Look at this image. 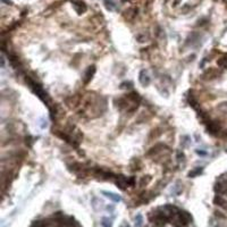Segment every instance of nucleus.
<instances>
[{"label":"nucleus","instance_id":"f257e3e1","mask_svg":"<svg viewBox=\"0 0 227 227\" xmlns=\"http://www.w3.org/2000/svg\"><path fill=\"white\" fill-rule=\"evenodd\" d=\"M26 82L28 83V85H30V87L32 89V91L34 92L35 94H37L39 98H40L42 101H43L44 103H50V98L49 96L47 94V92L42 89V86H41L40 84L37 83L35 81H32L31 78L28 77L26 78Z\"/></svg>","mask_w":227,"mask_h":227},{"label":"nucleus","instance_id":"f03ea898","mask_svg":"<svg viewBox=\"0 0 227 227\" xmlns=\"http://www.w3.org/2000/svg\"><path fill=\"white\" fill-rule=\"evenodd\" d=\"M216 193L218 194H227V180L220 177L216 182L215 187H214Z\"/></svg>","mask_w":227,"mask_h":227},{"label":"nucleus","instance_id":"7ed1b4c3","mask_svg":"<svg viewBox=\"0 0 227 227\" xmlns=\"http://www.w3.org/2000/svg\"><path fill=\"white\" fill-rule=\"evenodd\" d=\"M178 221H180V225H183V226H185V225L190 224V223H192V216H191L190 212L187 211H184V210H182V211L178 212Z\"/></svg>","mask_w":227,"mask_h":227},{"label":"nucleus","instance_id":"20e7f679","mask_svg":"<svg viewBox=\"0 0 227 227\" xmlns=\"http://www.w3.org/2000/svg\"><path fill=\"white\" fill-rule=\"evenodd\" d=\"M139 81H140L141 85H143V86H148L149 85L151 80H150V76L146 71H144V69L141 71L140 74H139Z\"/></svg>","mask_w":227,"mask_h":227},{"label":"nucleus","instance_id":"39448f33","mask_svg":"<svg viewBox=\"0 0 227 227\" xmlns=\"http://www.w3.org/2000/svg\"><path fill=\"white\" fill-rule=\"evenodd\" d=\"M116 185L121 189V190H125L126 187L130 185V180L128 178H126L125 176L121 175V176H117V180H116Z\"/></svg>","mask_w":227,"mask_h":227},{"label":"nucleus","instance_id":"423d86ee","mask_svg":"<svg viewBox=\"0 0 227 227\" xmlns=\"http://www.w3.org/2000/svg\"><path fill=\"white\" fill-rule=\"evenodd\" d=\"M207 124H208L207 125V131H208V133L212 134V135H216V134H218V132L220 131V125H218L215 121H208Z\"/></svg>","mask_w":227,"mask_h":227},{"label":"nucleus","instance_id":"0eeeda50","mask_svg":"<svg viewBox=\"0 0 227 227\" xmlns=\"http://www.w3.org/2000/svg\"><path fill=\"white\" fill-rule=\"evenodd\" d=\"M94 73H96V66H90V67H87L86 72L84 74V77H83V82L85 84H87L89 82L92 80L93 77Z\"/></svg>","mask_w":227,"mask_h":227},{"label":"nucleus","instance_id":"6e6552de","mask_svg":"<svg viewBox=\"0 0 227 227\" xmlns=\"http://www.w3.org/2000/svg\"><path fill=\"white\" fill-rule=\"evenodd\" d=\"M214 203H215L216 205H218V207H220V208L227 210V200H225L223 196L216 195L215 198H214Z\"/></svg>","mask_w":227,"mask_h":227},{"label":"nucleus","instance_id":"1a4fd4ad","mask_svg":"<svg viewBox=\"0 0 227 227\" xmlns=\"http://www.w3.org/2000/svg\"><path fill=\"white\" fill-rule=\"evenodd\" d=\"M101 193H102V194L106 196V198L112 200L114 202H121V196L118 195V194H116V193H114V192H107V191H102Z\"/></svg>","mask_w":227,"mask_h":227},{"label":"nucleus","instance_id":"9d476101","mask_svg":"<svg viewBox=\"0 0 227 227\" xmlns=\"http://www.w3.org/2000/svg\"><path fill=\"white\" fill-rule=\"evenodd\" d=\"M31 227H51V223L49 220H35L32 223Z\"/></svg>","mask_w":227,"mask_h":227},{"label":"nucleus","instance_id":"9b49d317","mask_svg":"<svg viewBox=\"0 0 227 227\" xmlns=\"http://www.w3.org/2000/svg\"><path fill=\"white\" fill-rule=\"evenodd\" d=\"M219 74H220V73L218 72L217 69H215V68H210V69H209V71H208V72H205V75H203V77H205V78H216Z\"/></svg>","mask_w":227,"mask_h":227},{"label":"nucleus","instance_id":"f8f14e48","mask_svg":"<svg viewBox=\"0 0 227 227\" xmlns=\"http://www.w3.org/2000/svg\"><path fill=\"white\" fill-rule=\"evenodd\" d=\"M203 168L202 167H198V168H194L193 170H191L190 173H189V177H195V176H198V175H200L201 173H202Z\"/></svg>","mask_w":227,"mask_h":227},{"label":"nucleus","instance_id":"ddd939ff","mask_svg":"<svg viewBox=\"0 0 227 227\" xmlns=\"http://www.w3.org/2000/svg\"><path fill=\"white\" fill-rule=\"evenodd\" d=\"M142 224H143V217L142 215H136L135 216V226L136 227H142Z\"/></svg>","mask_w":227,"mask_h":227},{"label":"nucleus","instance_id":"4468645a","mask_svg":"<svg viewBox=\"0 0 227 227\" xmlns=\"http://www.w3.org/2000/svg\"><path fill=\"white\" fill-rule=\"evenodd\" d=\"M103 227H112V221L109 218H102V223H101Z\"/></svg>","mask_w":227,"mask_h":227},{"label":"nucleus","instance_id":"2eb2a0df","mask_svg":"<svg viewBox=\"0 0 227 227\" xmlns=\"http://www.w3.org/2000/svg\"><path fill=\"white\" fill-rule=\"evenodd\" d=\"M217 109H218V110H220L221 112H224V114H226V115H227V102L220 103V105L217 107Z\"/></svg>","mask_w":227,"mask_h":227},{"label":"nucleus","instance_id":"dca6fc26","mask_svg":"<svg viewBox=\"0 0 227 227\" xmlns=\"http://www.w3.org/2000/svg\"><path fill=\"white\" fill-rule=\"evenodd\" d=\"M177 161L180 162H185V155L182 151H178L177 152Z\"/></svg>","mask_w":227,"mask_h":227},{"label":"nucleus","instance_id":"f3484780","mask_svg":"<svg viewBox=\"0 0 227 227\" xmlns=\"http://www.w3.org/2000/svg\"><path fill=\"white\" fill-rule=\"evenodd\" d=\"M183 140L184 141H182V146H186L187 144H189V140H190V137H189V136H184Z\"/></svg>","mask_w":227,"mask_h":227},{"label":"nucleus","instance_id":"a211bd4d","mask_svg":"<svg viewBox=\"0 0 227 227\" xmlns=\"http://www.w3.org/2000/svg\"><path fill=\"white\" fill-rule=\"evenodd\" d=\"M221 136H223V139H225V140H227V130L226 131L223 132V134H221Z\"/></svg>","mask_w":227,"mask_h":227},{"label":"nucleus","instance_id":"6ab92c4d","mask_svg":"<svg viewBox=\"0 0 227 227\" xmlns=\"http://www.w3.org/2000/svg\"><path fill=\"white\" fill-rule=\"evenodd\" d=\"M121 227H130V225H128V224H124Z\"/></svg>","mask_w":227,"mask_h":227}]
</instances>
